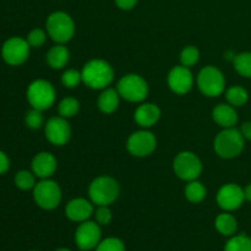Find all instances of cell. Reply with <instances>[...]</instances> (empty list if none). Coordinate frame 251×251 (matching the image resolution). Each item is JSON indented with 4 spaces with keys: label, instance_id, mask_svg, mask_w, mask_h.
<instances>
[{
    "label": "cell",
    "instance_id": "f1b7e54d",
    "mask_svg": "<svg viewBox=\"0 0 251 251\" xmlns=\"http://www.w3.org/2000/svg\"><path fill=\"white\" fill-rule=\"evenodd\" d=\"M199 58H200V53H199V49L196 47H186V48L183 49V51L180 54L181 65L186 66V68H190V66L195 65L198 63Z\"/></svg>",
    "mask_w": 251,
    "mask_h": 251
},
{
    "label": "cell",
    "instance_id": "f546056e",
    "mask_svg": "<svg viewBox=\"0 0 251 251\" xmlns=\"http://www.w3.org/2000/svg\"><path fill=\"white\" fill-rule=\"evenodd\" d=\"M96 251H125V245L118 238L110 237L100 240V243L96 248Z\"/></svg>",
    "mask_w": 251,
    "mask_h": 251
},
{
    "label": "cell",
    "instance_id": "74e56055",
    "mask_svg": "<svg viewBox=\"0 0 251 251\" xmlns=\"http://www.w3.org/2000/svg\"><path fill=\"white\" fill-rule=\"evenodd\" d=\"M244 195H245V200L250 201L251 202V184H249V185L244 189Z\"/></svg>",
    "mask_w": 251,
    "mask_h": 251
},
{
    "label": "cell",
    "instance_id": "6da1fadb",
    "mask_svg": "<svg viewBox=\"0 0 251 251\" xmlns=\"http://www.w3.org/2000/svg\"><path fill=\"white\" fill-rule=\"evenodd\" d=\"M82 81L93 90H104L112 83L114 78V71L109 63L100 59H93L85 64L81 71Z\"/></svg>",
    "mask_w": 251,
    "mask_h": 251
},
{
    "label": "cell",
    "instance_id": "30bf717a",
    "mask_svg": "<svg viewBox=\"0 0 251 251\" xmlns=\"http://www.w3.org/2000/svg\"><path fill=\"white\" fill-rule=\"evenodd\" d=\"M29 44L27 39L20 37H12L7 39L1 48L2 59L9 65L17 66L27 60L29 55Z\"/></svg>",
    "mask_w": 251,
    "mask_h": 251
},
{
    "label": "cell",
    "instance_id": "484cf974",
    "mask_svg": "<svg viewBox=\"0 0 251 251\" xmlns=\"http://www.w3.org/2000/svg\"><path fill=\"white\" fill-rule=\"evenodd\" d=\"M225 251H251V238L245 234L235 235L228 240Z\"/></svg>",
    "mask_w": 251,
    "mask_h": 251
},
{
    "label": "cell",
    "instance_id": "5bb4252c",
    "mask_svg": "<svg viewBox=\"0 0 251 251\" xmlns=\"http://www.w3.org/2000/svg\"><path fill=\"white\" fill-rule=\"evenodd\" d=\"M244 200V189L237 184H227L222 186L217 194L218 206L225 211L237 210L243 205Z\"/></svg>",
    "mask_w": 251,
    "mask_h": 251
},
{
    "label": "cell",
    "instance_id": "7402d4cb",
    "mask_svg": "<svg viewBox=\"0 0 251 251\" xmlns=\"http://www.w3.org/2000/svg\"><path fill=\"white\" fill-rule=\"evenodd\" d=\"M215 227L216 229L218 230V233H221L222 235L232 237V235H234V233L237 232L238 223L237 220L234 218V216L229 215V213H221V215L216 218Z\"/></svg>",
    "mask_w": 251,
    "mask_h": 251
},
{
    "label": "cell",
    "instance_id": "836d02e7",
    "mask_svg": "<svg viewBox=\"0 0 251 251\" xmlns=\"http://www.w3.org/2000/svg\"><path fill=\"white\" fill-rule=\"evenodd\" d=\"M96 222L100 226H107L109 225L112 221V211L109 210L108 206H100L96 211Z\"/></svg>",
    "mask_w": 251,
    "mask_h": 251
},
{
    "label": "cell",
    "instance_id": "d6a6232c",
    "mask_svg": "<svg viewBox=\"0 0 251 251\" xmlns=\"http://www.w3.org/2000/svg\"><path fill=\"white\" fill-rule=\"evenodd\" d=\"M47 38V34L43 29L41 28H36V29H32L31 32L28 33L27 36V42L31 47H41L42 44H44Z\"/></svg>",
    "mask_w": 251,
    "mask_h": 251
},
{
    "label": "cell",
    "instance_id": "277c9868",
    "mask_svg": "<svg viewBox=\"0 0 251 251\" xmlns=\"http://www.w3.org/2000/svg\"><path fill=\"white\" fill-rule=\"evenodd\" d=\"M47 31L54 42L63 44L73 38L75 33V24L68 14L56 11L47 19Z\"/></svg>",
    "mask_w": 251,
    "mask_h": 251
},
{
    "label": "cell",
    "instance_id": "ac0fdd59",
    "mask_svg": "<svg viewBox=\"0 0 251 251\" xmlns=\"http://www.w3.org/2000/svg\"><path fill=\"white\" fill-rule=\"evenodd\" d=\"M161 110L153 103H145L135 110V122L141 127H151L158 122Z\"/></svg>",
    "mask_w": 251,
    "mask_h": 251
},
{
    "label": "cell",
    "instance_id": "d4e9b609",
    "mask_svg": "<svg viewBox=\"0 0 251 251\" xmlns=\"http://www.w3.org/2000/svg\"><path fill=\"white\" fill-rule=\"evenodd\" d=\"M234 64V69L239 75L244 76V77L251 78V53L250 51H245V53H240L235 55V59L233 60Z\"/></svg>",
    "mask_w": 251,
    "mask_h": 251
},
{
    "label": "cell",
    "instance_id": "8d00e7d4",
    "mask_svg": "<svg viewBox=\"0 0 251 251\" xmlns=\"http://www.w3.org/2000/svg\"><path fill=\"white\" fill-rule=\"evenodd\" d=\"M240 132H242V134H243L244 139L250 140V141H251V122L244 123V124L242 125V129H240Z\"/></svg>",
    "mask_w": 251,
    "mask_h": 251
},
{
    "label": "cell",
    "instance_id": "ab89813d",
    "mask_svg": "<svg viewBox=\"0 0 251 251\" xmlns=\"http://www.w3.org/2000/svg\"><path fill=\"white\" fill-rule=\"evenodd\" d=\"M81 251H87V250H81Z\"/></svg>",
    "mask_w": 251,
    "mask_h": 251
},
{
    "label": "cell",
    "instance_id": "5b68a950",
    "mask_svg": "<svg viewBox=\"0 0 251 251\" xmlns=\"http://www.w3.org/2000/svg\"><path fill=\"white\" fill-rule=\"evenodd\" d=\"M27 100L32 108L43 112L55 102V91L48 81L36 80L27 88Z\"/></svg>",
    "mask_w": 251,
    "mask_h": 251
},
{
    "label": "cell",
    "instance_id": "4316f807",
    "mask_svg": "<svg viewBox=\"0 0 251 251\" xmlns=\"http://www.w3.org/2000/svg\"><path fill=\"white\" fill-rule=\"evenodd\" d=\"M78 108H80V104H78V100H75V98L66 97L59 103V114L63 118H71L74 115H76V113L78 112Z\"/></svg>",
    "mask_w": 251,
    "mask_h": 251
},
{
    "label": "cell",
    "instance_id": "8fae6325",
    "mask_svg": "<svg viewBox=\"0 0 251 251\" xmlns=\"http://www.w3.org/2000/svg\"><path fill=\"white\" fill-rule=\"evenodd\" d=\"M102 238V230L100 225L92 221H85L80 223L75 232V243L80 250H92L97 248Z\"/></svg>",
    "mask_w": 251,
    "mask_h": 251
},
{
    "label": "cell",
    "instance_id": "83f0119b",
    "mask_svg": "<svg viewBox=\"0 0 251 251\" xmlns=\"http://www.w3.org/2000/svg\"><path fill=\"white\" fill-rule=\"evenodd\" d=\"M15 184L21 190H29L36 186V180L31 172L21 171L15 176Z\"/></svg>",
    "mask_w": 251,
    "mask_h": 251
},
{
    "label": "cell",
    "instance_id": "ffe728a7",
    "mask_svg": "<svg viewBox=\"0 0 251 251\" xmlns=\"http://www.w3.org/2000/svg\"><path fill=\"white\" fill-rule=\"evenodd\" d=\"M119 93L114 88H105L98 97V108L105 114L115 112L119 105Z\"/></svg>",
    "mask_w": 251,
    "mask_h": 251
},
{
    "label": "cell",
    "instance_id": "d590c367",
    "mask_svg": "<svg viewBox=\"0 0 251 251\" xmlns=\"http://www.w3.org/2000/svg\"><path fill=\"white\" fill-rule=\"evenodd\" d=\"M10 167V161L7 158L6 154L2 151H0V174H4L5 172H7Z\"/></svg>",
    "mask_w": 251,
    "mask_h": 251
},
{
    "label": "cell",
    "instance_id": "2e32d148",
    "mask_svg": "<svg viewBox=\"0 0 251 251\" xmlns=\"http://www.w3.org/2000/svg\"><path fill=\"white\" fill-rule=\"evenodd\" d=\"M93 206L85 199H74L66 205L65 215L73 222L82 223L92 216Z\"/></svg>",
    "mask_w": 251,
    "mask_h": 251
},
{
    "label": "cell",
    "instance_id": "4dcf8cb0",
    "mask_svg": "<svg viewBox=\"0 0 251 251\" xmlns=\"http://www.w3.org/2000/svg\"><path fill=\"white\" fill-rule=\"evenodd\" d=\"M81 81H82L81 73L77 70H74V69L66 70L65 73L63 74V76H61V82H63V85L68 88L76 87Z\"/></svg>",
    "mask_w": 251,
    "mask_h": 251
},
{
    "label": "cell",
    "instance_id": "52a82bcc",
    "mask_svg": "<svg viewBox=\"0 0 251 251\" xmlns=\"http://www.w3.org/2000/svg\"><path fill=\"white\" fill-rule=\"evenodd\" d=\"M198 86L207 97H217L225 91V76L215 66H205L198 76Z\"/></svg>",
    "mask_w": 251,
    "mask_h": 251
},
{
    "label": "cell",
    "instance_id": "9a60e30c",
    "mask_svg": "<svg viewBox=\"0 0 251 251\" xmlns=\"http://www.w3.org/2000/svg\"><path fill=\"white\" fill-rule=\"evenodd\" d=\"M194 83V77L189 68L181 65L176 66L171 70L168 75L169 88L176 95H185L191 90Z\"/></svg>",
    "mask_w": 251,
    "mask_h": 251
},
{
    "label": "cell",
    "instance_id": "cb8c5ba5",
    "mask_svg": "<svg viewBox=\"0 0 251 251\" xmlns=\"http://www.w3.org/2000/svg\"><path fill=\"white\" fill-rule=\"evenodd\" d=\"M185 196L190 202L199 203L205 199L206 189L200 181L191 180L185 188Z\"/></svg>",
    "mask_w": 251,
    "mask_h": 251
},
{
    "label": "cell",
    "instance_id": "7a4b0ae2",
    "mask_svg": "<svg viewBox=\"0 0 251 251\" xmlns=\"http://www.w3.org/2000/svg\"><path fill=\"white\" fill-rule=\"evenodd\" d=\"M244 136L234 127H226L216 136L215 151L222 158H234L244 149Z\"/></svg>",
    "mask_w": 251,
    "mask_h": 251
},
{
    "label": "cell",
    "instance_id": "9c48e42d",
    "mask_svg": "<svg viewBox=\"0 0 251 251\" xmlns=\"http://www.w3.org/2000/svg\"><path fill=\"white\" fill-rule=\"evenodd\" d=\"M173 168L176 176L186 181L196 180L202 172L200 158L193 152H180L173 162Z\"/></svg>",
    "mask_w": 251,
    "mask_h": 251
},
{
    "label": "cell",
    "instance_id": "44dd1931",
    "mask_svg": "<svg viewBox=\"0 0 251 251\" xmlns=\"http://www.w3.org/2000/svg\"><path fill=\"white\" fill-rule=\"evenodd\" d=\"M69 61V50L61 44L53 47L47 54V63L53 69H61Z\"/></svg>",
    "mask_w": 251,
    "mask_h": 251
},
{
    "label": "cell",
    "instance_id": "e0dca14e",
    "mask_svg": "<svg viewBox=\"0 0 251 251\" xmlns=\"http://www.w3.org/2000/svg\"><path fill=\"white\" fill-rule=\"evenodd\" d=\"M32 171L41 179H48L56 171V159L49 152H41L36 154L32 161Z\"/></svg>",
    "mask_w": 251,
    "mask_h": 251
},
{
    "label": "cell",
    "instance_id": "3957f363",
    "mask_svg": "<svg viewBox=\"0 0 251 251\" xmlns=\"http://www.w3.org/2000/svg\"><path fill=\"white\" fill-rule=\"evenodd\" d=\"M88 195L97 206H109L119 196V185L110 176H98L91 183Z\"/></svg>",
    "mask_w": 251,
    "mask_h": 251
},
{
    "label": "cell",
    "instance_id": "e575fe53",
    "mask_svg": "<svg viewBox=\"0 0 251 251\" xmlns=\"http://www.w3.org/2000/svg\"><path fill=\"white\" fill-rule=\"evenodd\" d=\"M137 0H115V4L122 10H131L136 5Z\"/></svg>",
    "mask_w": 251,
    "mask_h": 251
},
{
    "label": "cell",
    "instance_id": "ba28073f",
    "mask_svg": "<svg viewBox=\"0 0 251 251\" xmlns=\"http://www.w3.org/2000/svg\"><path fill=\"white\" fill-rule=\"evenodd\" d=\"M33 196L39 207L43 210H54L60 203L61 190L55 181L43 179L34 186Z\"/></svg>",
    "mask_w": 251,
    "mask_h": 251
},
{
    "label": "cell",
    "instance_id": "4fadbf2b",
    "mask_svg": "<svg viewBox=\"0 0 251 251\" xmlns=\"http://www.w3.org/2000/svg\"><path fill=\"white\" fill-rule=\"evenodd\" d=\"M46 137L50 144L63 146L70 140L71 129L69 123L63 117H54L46 124Z\"/></svg>",
    "mask_w": 251,
    "mask_h": 251
},
{
    "label": "cell",
    "instance_id": "7c38bea8",
    "mask_svg": "<svg viewBox=\"0 0 251 251\" xmlns=\"http://www.w3.org/2000/svg\"><path fill=\"white\" fill-rule=\"evenodd\" d=\"M157 146L156 137L147 130H141L130 135L126 142L127 151L135 157H145L151 154Z\"/></svg>",
    "mask_w": 251,
    "mask_h": 251
},
{
    "label": "cell",
    "instance_id": "d6986e66",
    "mask_svg": "<svg viewBox=\"0 0 251 251\" xmlns=\"http://www.w3.org/2000/svg\"><path fill=\"white\" fill-rule=\"evenodd\" d=\"M212 118L220 126L233 127L238 122V114L234 107L230 104H218L213 109Z\"/></svg>",
    "mask_w": 251,
    "mask_h": 251
},
{
    "label": "cell",
    "instance_id": "1f68e13d",
    "mask_svg": "<svg viewBox=\"0 0 251 251\" xmlns=\"http://www.w3.org/2000/svg\"><path fill=\"white\" fill-rule=\"evenodd\" d=\"M25 120H26V124L28 127H31V129H39L43 125L44 118L43 114H42V110L32 108V110H29L26 114V119Z\"/></svg>",
    "mask_w": 251,
    "mask_h": 251
},
{
    "label": "cell",
    "instance_id": "603a6c76",
    "mask_svg": "<svg viewBox=\"0 0 251 251\" xmlns=\"http://www.w3.org/2000/svg\"><path fill=\"white\" fill-rule=\"evenodd\" d=\"M226 98H227L228 103L233 107H242L249 100V93L245 88L240 87V86H233L227 90Z\"/></svg>",
    "mask_w": 251,
    "mask_h": 251
},
{
    "label": "cell",
    "instance_id": "8992f818",
    "mask_svg": "<svg viewBox=\"0 0 251 251\" xmlns=\"http://www.w3.org/2000/svg\"><path fill=\"white\" fill-rule=\"evenodd\" d=\"M117 91L120 97L129 102H142L149 95V86L141 76L129 74L120 78Z\"/></svg>",
    "mask_w": 251,
    "mask_h": 251
},
{
    "label": "cell",
    "instance_id": "f35d334b",
    "mask_svg": "<svg viewBox=\"0 0 251 251\" xmlns=\"http://www.w3.org/2000/svg\"><path fill=\"white\" fill-rule=\"evenodd\" d=\"M55 251H71V250L66 249V248H60V249H58V250H55Z\"/></svg>",
    "mask_w": 251,
    "mask_h": 251
}]
</instances>
